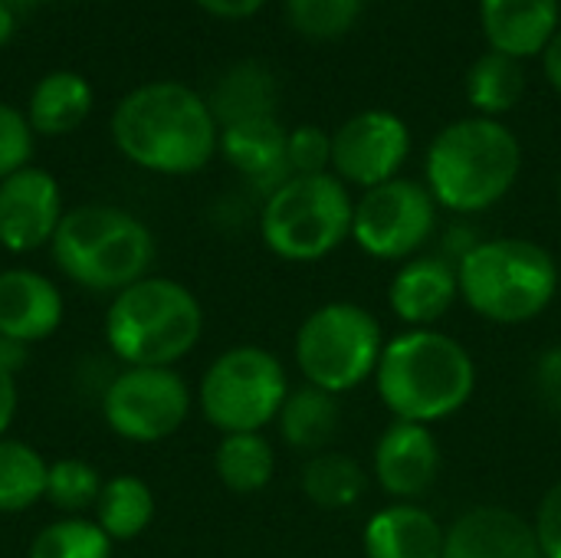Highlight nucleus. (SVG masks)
<instances>
[{
	"label": "nucleus",
	"instance_id": "1",
	"mask_svg": "<svg viewBox=\"0 0 561 558\" xmlns=\"http://www.w3.org/2000/svg\"><path fill=\"white\" fill-rule=\"evenodd\" d=\"M115 148L151 174L184 178L207 168L220 148V125L201 92L184 82H145L112 112Z\"/></svg>",
	"mask_w": 561,
	"mask_h": 558
},
{
	"label": "nucleus",
	"instance_id": "2",
	"mask_svg": "<svg viewBox=\"0 0 561 558\" xmlns=\"http://www.w3.org/2000/svg\"><path fill=\"white\" fill-rule=\"evenodd\" d=\"M375 391L398 421L440 424L477 395V358L444 329H404L385 342Z\"/></svg>",
	"mask_w": 561,
	"mask_h": 558
},
{
	"label": "nucleus",
	"instance_id": "3",
	"mask_svg": "<svg viewBox=\"0 0 561 558\" xmlns=\"http://www.w3.org/2000/svg\"><path fill=\"white\" fill-rule=\"evenodd\" d=\"M523 145L516 132L486 115L444 125L424 158V184L440 210L457 217L496 207L519 181Z\"/></svg>",
	"mask_w": 561,
	"mask_h": 558
},
{
	"label": "nucleus",
	"instance_id": "4",
	"mask_svg": "<svg viewBox=\"0 0 561 558\" xmlns=\"http://www.w3.org/2000/svg\"><path fill=\"white\" fill-rule=\"evenodd\" d=\"M460 303L490 326H529L561 293L559 260L529 237L477 240L457 263Z\"/></svg>",
	"mask_w": 561,
	"mask_h": 558
},
{
	"label": "nucleus",
	"instance_id": "5",
	"mask_svg": "<svg viewBox=\"0 0 561 558\" xmlns=\"http://www.w3.org/2000/svg\"><path fill=\"white\" fill-rule=\"evenodd\" d=\"M204 335L201 299L171 276H145L112 296L105 345L125 368H174Z\"/></svg>",
	"mask_w": 561,
	"mask_h": 558
},
{
	"label": "nucleus",
	"instance_id": "6",
	"mask_svg": "<svg viewBox=\"0 0 561 558\" xmlns=\"http://www.w3.org/2000/svg\"><path fill=\"white\" fill-rule=\"evenodd\" d=\"M53 263L66 280L89 293L118 296L131 283L151 276L154 237L151 230L112 204H82L62 214L49 243Z\"/></svg>",
	"mask_w": 561,
	"mask_h": 558
},
{
	"label": "nucleus",
	"instance_id": "7",
	"mask_svg": "<svg viewBox=\"0 0 561 558\" xmlns=\"http://www.w3.org/2000/svg\"><path fill=\"white\" fill-rule=\"evenodd\" d=\"M355 197L332 171L293 174L260 210V240L283 263H319L352 240Z\"/></svg>",
	"mask_w": 561,
	"mask_h": 558
},
{
	"label": "nucleus",
	"instance_id": "8",
	"mask_svg": "<svg viewBox=\"0 0 561 558\" xmlns=\"http://www.w3.org/2000/svg\"><path fill=\"white\" fill-rule=\"evenodd\" d=\"M385 342L388 335L371 309L332 299L299 322L293 358L306 385L342 398L375 378Z\"/></svg>",
	"mask_w": 561,
	"mask_h": 558
},
{
	"label": "nucleus",
	"instance_id": "9",
	"mask_svg": "<svg viewBox=\"0 0 561 558\" xmlns=\"http://www.w3.org/2000/svg\"><path fill=\"white\" fill-rule=\"evenodd\" d=\"M289 388L286 365L270 349L233 345L207 365L197 405L220 434H253L276 424Z\"/></svg>",
	"mask_w": 561,
	"mask_h": 558
},
{
	"label": "nucleus",
	"instance_id": "10",
	"mask_svg": "<svg viewBox=\"0 0 561 558\" xmlns=\"http://www.w3.org/2000/svg\"><path fill=\"white\" fill-rule=\"evenodd\" d=\"M440 207L424 181L394 178L355 197L352 243L378 263L421 257L437 234Z\"/></svg>",
	"mask_w": 561,
	"mask_h": 558
},
{
	"label": "nucleus",
	"instance_id": "11",
	"mask_svg": "<svg viewBox=\"0 0 561 558\" xmlns=\"http://www.w3.org/2000/svg\"><path fill=\"white\" fill-rule=\"evenodd\" d=\"M191 405L194 395L181 372L122 368L102 395V418L122 441L158 444L184 428Z\"/></svg>",
	"mask_w": 561,
	"mask_h": 558
},
{
	"label": "nucleus",
	"instance_id": "12",
	"mask_svg": "<svg viewBox=\"0 0 561 558\" xmlns=\"http://www.w3.org/2000/svg\"><path fill=\"white\" fill-rule=\"evenodd\" d=\"M411 158V128L391 109H365L332 132V174L358 191L401 178Z\"/></svg>",
	"mask_w": 561,
	"mask_h": 558
},
{
	"label": "nucleus",
	"instance_id": "13",
	"mask_svg": "<svg viewBox=\"0 0 561 558\" xmlns=\"http://www.w3.org/2000/svg\"><path fill=\"white\" fill-rule=\"evenodd\" d=\"M440 467L444 454L434 428L391 418L375 437L368 474L391 503H417L437 487Z\"/></svg>",
	"mask_w": 561,
	"mask_h": 558
},
{
	"label": "nucleus",
	"instance_id": "14",
	"mask_svg": "<svg viewBox=\"0 0 561 558\" xmlns=\"http://www.w3.org/2000/svg\"><path fill=\"white\" fill-rule=\"evenodd\" d=\"M62 214V194L49 171L26 164L0 181V247L7 253H33L53 243Z\"/></svg>",
	"mask_w": 561,
	"mask_h": 558
},
{
	"label": "nucleus",
	"instance_id": "15",
	"mask_svg": "<svg viewBox=\"0 0 561 558\" xmlns=\"http://www.w3.org/2000/svg\"><path fill=\"white\" fill-rule=\"evenodd\" d=\"M457 303V263L444 253H421L398 263L388 283V309L404 329H437Z\"/></svg>",
	"mask_w": 561,
	"mask_h": 558
},
{
	"label": "nucleus",
	"instance_id": "16",
	"mask_svg": "<svg viewBox=\"0 0 561 558\" xmlns=\"http://www.w3.org/2000/svg\"><path fill=\"white\" fill-rule=\"evenodd\" d=\"M440 558H542V549L526 516L500 503H480L447 526Z\"/></svg>",
	"mask_w": 561,
	"mask_h": 558
},
{
	"label": "nucleus",
	"instance_id": "17",
	"mask_svg": "<svg viewBox=\"0 0 561 558\" xmlns=\"http://www.w3.org/2000/svg\"><path fill=\"white\" fill-rule=\"evenodd\" d=\"M66 316L59 286L26 266L0 273V339L16 345H36L49 339Z\"/></svg>",
	"mask_w": 561,
	"mask_h": 558
},
{
	"label": "nucleus",
	"instance_id": "18",
	"mask_svg": "<svg viewBox=\"0 0 561 558\" xmlns=\"http://www.w3.org/2000/svg\"><path fill=\"white\" fill-rule=\"evenodd\" d=\"M447 526L421 503H385L362 529L365 558H440Z\"/></svg>",
	"mask_w": 561,
	"mask_h": 558
},
{
	"label": "nucleus",
	"instance_id": "19",
	"mask_svg": "<svg viewBox=\"0 0 561 558\" xmlns=\"http://www.w3.org/2000/svg\"><path fill=\"white\" fill-rule=\"evenodd\" d=\"M559 23L561 0H480V26L490 49L513 59L546 53Z\"/></svg>",
	"mask_w": 561,
	"mask_h": 558
},
{
	"label": "nucleus",
	"instance_id": "20",
	"mask_svg": "<svg viewBox=\"0 0 561 558\" xmlns=\"http://www.w3.org/2000/svg\"><path fill=\"white\" fill-rule=\"evenodd\" d=\"M286 138L289 132L279 125L276 115H256L220 128V155L266 194H273L286 178H293L286 161Z\"/></svg>",
	"mask_w": 561,
	"mask_h": 558
},
{
	"label": "nucleus",
	"instance_id": "21",
	"mask_svg": "<svg viewBox=\"0 0 561 558\" xmlns=\"http://www.w3.org/2000/svg\"><path fill=\"white\" fill-rule=\"evenodd\" d=\"M339 424H342V401L322 388L306 385V382L299 388H289L283 408H279V418H276V431H279L283 444L302 457L332 451Z\"/></svg>",
	"mask_w": 561,
	"mask_h": 558
},
{
	"label": "nucleus",
	"instance_id": "22",
	"mask_svg": "<svg viewBox=\"0 0 561 558\" xmlns=\"http://www.w3.org/2000/svg\"><path fill=\"white\" fill-rule=\"evenodd\" d=\"M92 112V86L69 69H56L46 72L36 89L30 92V105H26V122L33 128V135H69L76 132Z\"/></svg>",
	"mask_w": 561,
	"mask_h": 558
},
{
	"label": "nucleus",
	"instance_id": "23",
	"mask_svg": "<svg viewBox=\"0 0 561 558\" xmlns=\"http://www.w3.org/2000/svg\"><path fill=\"white\" fill-rule=\"evenodd\" d=\"M302 497L325 513L352 510L365 500L371 487V474L362 467V460L342 454V451H322L316 457H306L299 474Z\"/></svg>",
	"mask_w": 561,
	"mask_h": 558
},
{
	"label": "nucleus",
	"instance_id": "24",
	"mask_svg": "<svg viewBox=\"0 0 561 558\" xmlns=\"http://www.w3.org/2000/svg\"><path fill=\"white\" fill-rule=\"evenodd\" d=\"M214 470H217V480L230 493L250 497V493H260L273 483L276 451L263 431L220 434V444L214 451Z\"/></svg>",
	"mask_w": 561,
	"mask_h": 558
},
{
	"label": "nucleus",
	"instance_id": "25",
	"mask_svg": "<svg viewBox=\"0 0 561 558\" xmlns=\"http://www.w3.org/2000/svg\"><path fill=\"white\" fill-rule=\"evenodd\" d=\"M207 105L220 128L243 122V118H256V115H276L273 112V105H276L273 76L260 62H237L220 76Z\"/></svg>",
	"mask_w": 561,
	"mask_h": 558
},
{
	"label": "nucleus",
	"instance_id": "26",
	"mask_svg": "<svg viewBox=\"0 0 561 558\" xmlns=\"http://www.w3.org/2000/svg\"><path fill=\"white\" fill-rule=\"evenodd\" d=\"M154 520V490L131 474L112 477L102 487V497L95 503V523L105 529L112 543H131L138 539Z\"/></svg>",
	"mask_w": 561,
	"mask_h": 558
},
{
	"label": "nucleus",
	"instance_id": "27",
	"mask_svg": "<svg viewBox=\"0 0 561 558\" xmlns=\"http://www.w3.org/2000/svg\"><path fill=\"white\" fill-rule=\"evenodd\" d=\"M523 95H526L523 59L490 49L467 72V99L477 109V115L500 118V115L513 112L523 102Z\"/></svg>",
	"mask_w": 561,
	"mask_h": 558
},
{
	"label": "nucleus",
	"instance_id": "28",
	"mask_svg": "<svg viewBox=\"0 0 561 558\" xmlns=\"http://www.w3.org/2000/svg\"><path fill=\"white\" fill-rule=\"evenodd\" d=\"M49 464L23 441L0 437V513H26L46 500Z\"/></svg>",
	"mask_w": 561,
	"mask_h": 558
},
{
	"label": "nucleus",
	"instance_id": "29",
	"mask_svg": "<svg viewBox=\"0 0 561 558\" xmlns=\"http://www.w3.org/2000/svg\"><path fill=\"white\" fill-rule=\"evenodd\" d=\"M26 558H112V539L95 520L66 516L36 533Z\"/></svg>",
	"mask_w": 561,
	"mask_h": 558
},
{
	"label": "nucleus",
	"instance_id": "30",
	"mask_svg": "<svg viewBox=\"0 0 561 558\" xmlns=\"http://www.w3.org/2000/svg\"><path fill=\"white\" fill-rule=\"evenodd\" d=\"M102 474L79 457H62L56 464H49V477H46V500L69 516H79L85 510H92L102 497Z\"/></svg>",
	"mask_w": 561,
	"mask_h": 558
},
{
	"label": "nucleus",
	"instance_id": "31",
	"mask_svg": "<svg viewBox=\"0 0 561 558\" xmlns=\"http://www.w3.org/2000/svg\"><path fill=\"white\" fill-rule=\"evenodd\" d=\"M362 13V0H286V20L309 39L345 36Z\"/></svg>",
	"mask_w": 561,
	"mask_h": 558
},
{
	"label": "nucleus",
	"instance_id": "32",
	"mask_svg": "<svg viewBox=\"0 0 561 558\" xmlns=\"http://www.w3.org/2000/svg\"><path fill=\"white\" fill-rule=\"evenodd\" d=\"M286 161L293 174H325L332 168V135L319 125H299L286 138Z\"/></svg>",
	"mask_w": 561,
	"mask_h": 558
},
{
	"label": "nucleus",
	"instance_id": "33",
	"mask_svg": "<svg viewBox=\"0 0 561 558\" xmlns=\"http://www.w3.org/2000/svg\"><path fill=\"white\" fill-rule=\"evenodd\" d=\"M33 155V128L26 115L7 102H0V181L13 171L26 168Z\"/></svg>",
	"mask_w": 561,
	"mask_h": 558
},
{
	"label": "nucleus",
	"instance_id": "34",
	"mask_svg": "<svg viewBox=\"0 0 561 558\" xmlns=\"http://www.w3.org/2000/svg\"><path fill=\"white\" fill-rule=\"evenodd\" d=\"M533 526H536L542 558H561V480L546 490Z\"/></svg>",
	"mask_w": 561,
	"mask_h": 558
},
{
	"label": "nucleus",
	"instance_id": "35",
	"mask_svg": "<svg viewBox=\"0 0 561 558\" xmlns=\"http://www.w3.org/2000/svg\"><path fill=\"white\" fill-rule=\"evenodd\" d=\"M536 385L549 405L561 411V345H552L539 355L536 362Z\"/></svg>",
	"mask_w": 561,
	"mask_h": 558
},
{
	"label": "nucleus",
	"instance_id": "36",
	"mask_svg": "<svg viewBox=\"0 0 561 558\" xmlns=\"http://www.w3.org/2000/svg\"><path fill=\"white\" fill-rule=\"evenodd\" d=\"M20 408V388H16V372L0 365V437H7L13 418Z\"/></svg>",
	"mask_w": 561,
	"mask_h": 558
},
{
	"label": "nucleus",
	"instance_id": "37",
	"mask_svg": "<svg viewBox=\"0 0 561 558\" xmlns=\"http://www.w3.org/2000/svg\"><path fill=\"white\" fill-rule=\"evenodd\" d=\"M201 10H207L210 16H220V20H247L253 16L266 0H194Z\"/></svg>",
	"mask_w": 561,
	"mask_h": 558
},
{
	"label": "nucleus",
	"instance_id": "38",
	"mask_svg": "<svg viewBox=\"0 0 561 558\" xmlns=\"http://www.w3.org/2000/svg\"><path fill=\"white\" fill-rule=\"evenodd\" d=\"M542 69H546V79L552 82V89L561 95V30L542 53Z\"/></svg>",
	"mask_w": 561,
	"mask_h": 558
},
{
	"label": "nucleus",
	"instance_id": "39",
	"mask_svg": "<svg viewBox=\"0 0 561 558\" xmlns=\"http://www.w3.org/2000/svg\"><path fill=\"white\" fill-rule=\"evenodd\" d=\"M13 30H16V16H13V10L0 0V46H7V43H10Z\"/></svg>",
	"mask_w": 561,
	"mask_h": 558
},
{
	"label": "nucleus",
	"instance_id": "40",
	"mask_svg": "<svg viewBox=\"0 0 561 558\" xmlns=\"http://www.w3.org/2000/svg\"><path fill=\"white\" fill-rule=\"evenodd\" d=\"M559 207H561V181H559Z\"/></svg>",
	"mask_w": 561,
	"mask_h": 558
},
{
	"label": "nucleus",
	"instance_id": "41",
	"mask_svg": "<svg viewBox=\"0 0 561 558\" xmlns=\"http://www.w3.org/2000/svg\"><path fill=\"white\" fill-rule=\"evenodd\" d=\"M559 283H561V260H559Z\"/></svg>",
	"mask_w": 561,
	"mask_h": 558
}]
</instances>
